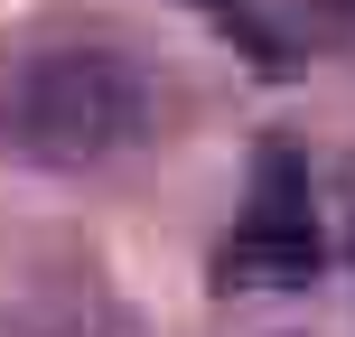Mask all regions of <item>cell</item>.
<instances>
[{
    "label": "cell",
    "mask_w": 355,
    "mask_h": 337,
    "mask_svg": "<svg viewBox=\"0 0 355 337\" xmlns=\"http://www.w3.org/2000/svg\"><path fill=\"white\" fill-rule=\"evenodd\" d=\"M0 131L47 169H103L159 131V85L112 47H56L10 85Z\"/></svg>",
    "instance_id": "obj_1"
},
{
    "label": "cell",
    "mask_w": 355,
    "mask_h": 337,
    "mask_svg": "<svg viewBox=\"0 0 355 337\" xmlns=\"http://www.w3.org/2000/svg\"><path fill=\"white\" fill-rule=\"evenodd\" d=\"M318 272V225H309V188L290 150H262V188H252V215L225 234L215 253V281L225 290H281Z\"/></svg>",
    "instance_id": "obj_2"
}]
</instances>
